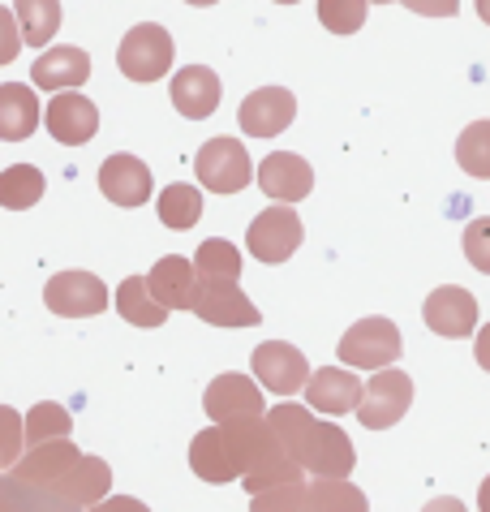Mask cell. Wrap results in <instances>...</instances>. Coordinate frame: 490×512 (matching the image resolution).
<instances>
[{
  "label": "cell",
  "instance_id": "obj_17",
  "mask_svg": "<svg viewBox=\"0 0 490 512\" xmlns=\"http://www.w3.org/2000/svg\"><path fill=\"white\" fill-rule=\"evenodd\" d=\"M82 461V452L74 448V439H52V444H35L26 457L9 469V482H35V487H56L69 469Z\"/></svg>",
  "mask_w": 490,
  "mask_h": 512
},
{
  "label": "cell",
  "instance_id": "obj_41",
  "mask_svg": "<svg viewBox=\"0 0 490 512\" xmlns=\"http://www.w3.org/2000/svg\"><path fill=\"white\" fill-rule=\"evenodd\" d=\"M478 508L490 512V478H482V487H478Z\"/></svg>",
  "mask_w": 490,
  "mask_h": 512
},
{
  "label": "cell",
  "instance_id": "obj_10",
  "mask_svg": "<svg viewBox=\"0 0 490 512\" xmlns=\"http://www.w3.org/2000/svg\"><path fill=\"white\" fill-rule=\"evenodd\" d=\"M293 117H297V99L284 87H258L254 95H245L237 108V125H241V134H250V138H276L293 125Z\"/></svg>",
  "mask_w": 490,
  "mask_h": 512
},
{
  "label": "cell",
  "instance_id": "obj_14",
  "mask_svg": "<svg viewBox=\"0 0 490 512\" xmlns=\"http://www.w3.org/2000/svg\"><path fill=\"white\" fill-rule=\"evenodd\" d=\"M99 190H104L108 203L117 207H142L151 198V168L138 160V155H108L104 168H99Z\"/></svg>",
  "mask_w": 490,
  "mask_h": 512
},
{
  "label": "cell",
  "instance_id": "obj_4",
  "mask_svg": "<svg viewBox=\"0 0 490 512\" xmlns=\"http://www.w3.org/2000/svg\"><path fill=\"white\" fill-rule=\"evenodd\" d=\"M194 173L211 194H237L250 186V177H258L241 138H211L207 147L194 155Z\"/></svg>",
  "mask_w": 490,
  "mask_h": 512
},
{
  "label": "cell",
  "instance_id": "obj_21",
  "mask_svg": "<svg viewBox=\"0 0 490 512\" xmlns=\"http://www.w3.org/2000/svg\"><path fill=\"white\" fill-rule=\"evenodd\" d=\"M151 293L160 297L168 310H194V297H198V267L181 254H168L151 267Z\"/></svg>",
  "mask_w": 490,
  "mask_h": 512
},
{
  "label": "cell",
  "instance_id": "obj_20",
  "mask_svg": "<svg viewBox=\"0 0 490 512\" xmlns=\"http://www.w3.org/2000/svg\"><path fill=\"white\" fill-rule=\"evenodd\" d=\"M190 469L203 482H233V478H241L237 452H233V444H228V431H224L220 422L194 435V444H190Z\"/></svg>",
  "mask_w": 490,
  "mask_h": 512
},
{
  "label": "cell",
  "instance_id": "obj_32",
  "mask_svg": "<svg viewBox=\"0 0 490 512\" xmlns=\"http://www.w3.org/2000/svg\"><path fill=\"white\" fill-rule=\"evenodd\" d=\"M306 504H310L306 482H280V487L250 495V512H306Z\"/></svg>",
  "mask_w": 490,
  "mask_h": 512
},
{
  "label": "cell",
  "instance_id": "obj_5",
  "mask_svg": "<svg viewBox=\"0 0 490 512\" xmlns=\"http://www.w3.org/2000/svg\"><path fill=\"white\" fill-rule=\"evenodd\" d=\"M409 405H413V379L405 371H396V366H387V371H379L366 383L357 418H362L366 431H387V426H396L409 414Z\"/></svg>",
  "mask_w": 490,
  "mask_h": 512
},
{
  "label": "cell",
  "instance_id": "obj_25",
  "mask_svg": "<svg viewBox=\"0 0 490 512\" xmlns=\"http://www.w3.org/2000/svg\"><path fill=\"white\" fill-rule=\"evenodd\" d=\"M18 13V26H22V39L31 48L52 44V35L61 31V0H18L13 5Z\"/></svg>",
  "mask_w": 490,
  "mask_h": 512
},
{
  "label": "cell",
  "instance_id": "obj_1",
  "mask_svg": "<svg viewBox=\"0 0 490 512\" xmlns=\"http://www.w3.org/2000/svg\"><path fill=\"white\" fill-rule=\"evenodd\" d=\"M267 422L276 426V435L284 439L288 457H293L301 469H310L314 478H349L357 465L353 439L340 431L336 422H319L310 409L301 405H276L267 414Z\"/></svg>",
  "mask_w": 490,
  "mask_h": 512
},
{
  "label": "cell",
  "instance_id": "obj_23",
  "mask_svg": "<svg viewBox=\"0 0 490 512\" xmlns=\"http://www.w3.org/2000/svg\"><path fill=\"white\" fill-rule=\"evenodd\" d=\"M39 117H43V108L31 87H22V82H5L0 87V138L5 142L31 138Z\"/></svg>",
  "mask_w": 490,
  "mask_h": 512
},
{
  "label": "cell",
  "instance_id": "obj_24",
  "mask_svg": "<svg viewBox=\"0 0 490 512\" xmlns=\"http://www.w3.org/2000/svg\"><path fill=\"white\" fill-rule=\"evenodd\" d=\"M117 310H121V319L134 323V327H160L164 315H168V306L151 293V280H147V276L121 280V289H117Z\"/></svg>",
  "mask_w": 490,
  "mask_h": 512
},
{
  "label": "cell",
  "instance_id": "obj_38",
  "mask_svg": "<svg viewBox=\"0 0 490 512\" xmlns=\"http://www.w3.org/2000/svg\"><path fill=\"white\" fill-rule=\"evenodd\" d=\"M91 512H151L142 500H134V495H117V500H104V504H95Z\"/></svg>",
  "mask_w": 490,
  "mask_h": 512
},
{
  "label": "cell",
  "instance_id": "obj_11",
  "mask_svg": "<svg viewBox=\"0 0 490 512\" xmlns=\"http://www.w3.org/2000/svg\"><path fill=\"white\" fill-rule=\"evenodd\" d=\"M207 418L211 422H241V418H267L263 409V392H258V383L250 375H215L207 383Z\"/></svg>",
  "mask_w": 490,
  "mask_h": 512
},
{
  "label": "cell",
  "instance_id": "obj_8",
  "mask_svg": "<svg viewBox=\"0 0 490 512\" xmlns=\"http://www.w3.org/2000/svg\"><path fill=\"white\" fill-rule=\"evenodd\" d=\"M250 366H254V379L276 396H293L310 383L306 353H301L297 345H288V340H267V345H258Z\"/></svg>",
  "mask_w": 490,
  "mask_h": 512
},
{
  "label": "cell",
  "instance_id": "obj_40",
  "mask_svg": "<svg viewBox=\"0 0 490 512\" xmlns=\"http://www.w3.org/2000/svg\"><path fill=\"white\" fill-rule=\"evenodd\" d=\"M422 512H465V504L452 500V495H439V500H430Z\"/></svg>",
  "mask_w": 490,
  "mask_h": 512
},
{
  "label": "cell",
  "instance_id": "obj_37",
  "mask_svg": "<svg viewBox=\"0 0 490 512\" xmlns=\"http://www.w3.org/2000/svg\"><path fill=\"white\" fill-rule=\"evenodd\" d=\"M18 13H0V61H13L18 56V31H13Z\"/></svg>",
  "mask_w": 490,
  "mask_h": 512
},
{
  "label": "cell",
  "instance_id": "obj_12",
  "mask_svg": "<svg viewBox=\"0 0 490 512\" xmlns=\"http://www.w3.org/2000/svg\"><path fill=\"white\" fill-rule=\"evenodd\" d=\"M43 125H48V134L56 142L82 147V142H91L99 130V108L78 91H61V95H52L48 108H43Z\"/></svg>",
  "mask_w": 490,
  "mask_h": 512
},
{
  "label": "cell",
  "instance_id": "obj_13",
  "mask_svg": "<svg viewBox=\"0 0 490 512\" xmlns=\"http://www.w3.org/2000/svg\"><path fill=\"white\" fill-rule=\"evenodd\" d=\"M168 95H172V108H177L181 117L207 121L211 112L220 108L224 87H220V78H215V69H207V65H185V69L172 74Z\"/></svg>",
  "mask_w": 490,
  "mask_h": 512
},
{
  "label": "cell",
  "instance_id": "obj_42",
  "mask_svg": "<svg viewBox=\"0 0 490 512\" xmlns=\"http://www.w3.org/2000/svg\"><path fill=\"white\" fill-rule=\"evenodd\" d=\"M478 18L490 26V0H478Z\"/></svg>",
  "mask_w": 490,
  "mask_h": 512
},
{
  "label": "cell",
  "instance_id": "obj_36",
  "mask_svg": "<svg viewBox=\"0 0 490 512\" xmlns=\"http://www.w3.org/2000/svg\"><path fill=\"white\" fill-rule=\"evenodd\" d=\"M400 5L413 9V13H422V18H456L460 0H400Z\"/></svg>",
  "mask_w": 490,
  "mask_h": 512
},
{
  "label": "cell",
  "instance_id": "obj_2",
  "mask_svg": "<svg viewBox=\"0 0 490 512\" xmlns=\"http://www.w3.org/2000/svg\"><path fill=\"white\" fill-rule=\"evenodd\" d=\"M400 349H405V340H400V327L383 315H370L362 323H353L349 332L340 336V362L357 366V371H387L392 362H400Z\"/></svg>",
  "mask_w": 490,
  "mask_h": 512
},
{
  "label": "cell",
  "instance_id": "obj_26",
  "mask_svg": "<svg viewBox=\"0 0 490 512\" xmlns=\"http://www.w3.org/2000/svg\"><path fill=\"white\" fill-rule=\"evenodd\" d=\"M43 190H48V181H43L39 168L31 164H13L0 173V203H5L9 211H26V207H35Z\"/></svg>",
  "mask_w": 490,
  "mask_h": 512
},
{
  "label": "cell",
  "instance_id": "obj_44",
  "mask_svg": "<svg viewBox=\"0 0 490 512\" xmlns=\"http://www.w3.org/2000/svg\"><path fill=\"white\" fill-rule=\"evenodd\" d=\"M276 5H297V0H276Z\"/></svg>",
  "mask_w": 490,
  "mask_h": 512
},
{
  "label": "cell",
  "instance_id": "obj_27",
  "mask_svg": "<svg viewBox=\"0 0 490 512\" xmlns=\"http://www.w3.org/2000/svg\"><path fill=\"white\" fill-rule=\"evenodd\" d=\"M310 512H370L366 495L349 478H314L310 487Z\"/></svg>",
  "mask_w": 490,
  "mask_h": 512
},
{
  "label": "cell",
  "instance_id": "obj_45",
  "mask_svg": "<svg viewBox=\"0 0 490 512\" xmlns=\"http://www.w3.org/2000/svg\"><path fill=\"white\" fill-rule=\"evenodd\" d=\"M374 5H387V0H374Z\"/></svg>",
  "mask_w": 490,
  "mask_h": 512
},
{
  "label": "cell",
  "instance_id": "obj_22",
  "mask_svg": "<svg viewBox=\"0 0 490 512\" xmlns=\"http://www.w3.org/2000/svg\"><path fill=\"white\" fill-rule=\"evenodd\" d=\"M108 487H112V469L104 465V457H82L69 474L48 487L52 500H69V504H104L108 500Z\"/></svg>",
  "mask_w": 490,
  "mask_h": 512
},
{
  "label": "cell",
  "instance_id": "obj_34",
  "mask_svg": "<svg viewBox=\"0 0 490 512\" xmlns=\"http://www.w3.org/2000/svg\"><path fill=\"white\" fill-rule=\"evenodd\" d=\"M465 259L478 267L482 276H490V216L469 220V229H465Z\"/></svg>",
  "mask_w": 490,
  "mask_h": 512
},
{
  "label": "cell",
  "instance_id": "obj_3",
  "mask_svg": "<svg viewBox=\"0 0 490 512\" xmlns=\"http://www.w3.org/2000/svg\"><path fill=\"white\" fill-rule=\"evenodd\" d=\"M172 56H177V48H172V35L164 26L138 22L134 31H125V39H121L117 65L129 82H160L172 69Z\"/></svg>",
  "mask_w": 490,
  "mask_h": 512
},
{
  "label": "cell",
  "instance_id": "obj_7",
  "mask_svg": "<svg viewBox=\"0 0 490 512\" xmlns=\"http://www.w3.org/2000/svg\"><path fill=\"white\" fill-rule=\"evenodd\" d=\"M43 302L61 319H91L99 310H108V289L91 272H56L43 284Z\"/></svg>",
  "mask_w": 490,
  "mask_h": 512
},
{
  "label": "cell",
  "instance_id": "obj_19",
  "mask_svg": "<svg viewBox=\"0 0 490 512\" xmlns=\"http://www.w3.org/2000/svg\"><path fill=\"white\" fill-rule=\"evenodd\" d=\"M31 78H35V87L52 91V95L74 91V87H82V82L91 78V56H86L82 48H74V44L48 48V52H39V56H35Z\"/></svg>",
  "mask_w": 490,
  "mask_h": 512
},
{
  "label": "cell",
  "instance_id": "obj_43",
  "mask_svg": "<svg viewBox=\"0 0 490 512\" xmlns=\"http://www.w3.org/2000/svg\"><path fill=\"white\" fill-rule=\"evenodd\" d=\"M185 5H198V9H203V5H215V0H185Z\"/></svg>",
  "mask_w": 490,
  "mask_h": 512
},
{
  "label": "cell",
  "instance_id": "obj_39",
  "mask_svg": "<svg viewBox=\"0 0 490 512\" xmlns=\"http://www.w3.org/2000/svg\"><path fill=\"white\" fill-rule=\"evenodd\" d=\"M473 358L482 362V371H490V323L478 332V340H473Z\"/></svg>",
  "mask_w": 490,
  "mask_h": 512
},
{
  "label": "cell",
  "instance_id": "obj_31",
  "mask_svg": "<svg viewBox=\"0 0 490 512\" xmlns=\"http://www.w3.org/2000/svg\"><path fill=\"white\" fill-rule=\"evenodd\" d=\"M456 160L469 177H490V121H473L456 142Z\"/></svg>",
  "mask_w": 490,
  "mask_h": 512
},
{
  "label": "cell",
  "instance_id": "obj_28",
  "mask_svg": "<svg viewBox=\"0 0 490 512\" xmlns=\"http://www.w3.org/2000/svg\"><path fill=\"white\" fill-rule=\"evenodd\" d=\"M198 216H203V190L185 186V181H177V186L160 190V224H168V229H194Z\"/></svg>",
  "mask_w": 490,
  "mask_h": 512
},
{
  "label": "cell",
  "instance_id": "obj_18",
  "mask_svg": "<svg viewBox=\"0 0 490 512\" xmlns=\"http://www.w3.org/2000/svg\"><path fill=\"white\" fill-rule=\"evenodd\" d=\"M362 379L353 371H344V366H323V371H314L310 383H306V401L310 409H319V414H357V405H362Z\"/></svg>",
  "mask_w": 490,
  "mask_h": 512
},
{
  "label": "cell",
  "instance_id": "obj_15",
  "mask_svg": "<svg viewBox=\"0 0 490 512\" xmlns=\"http://www.w3.org/2000/svg\"><path fill=\"white\" fill-rule=\"evenodd\" d=\"M258 190L276 203H301L314 190V173L297 151H276L258 164Z\"/></svg>",
  "mask_w": 490,
  "mask_h": 512
},
{
  "label": "cell",
  "instance_id": "obj_30",
  "mask_svg": "<svg viewBox=\"0 0 490 512\" xmlns=\"http://www.w3.org/2000/svg\"><path fill=\"white\" fill-rule=\"evenodd\" d=\"M69 431H74V422H69V414L56 401H43L26 414V444L31 448L52 444V439H69Z\"/></svg>",
  "mask_w": 490,
  "mask_h": 512
},
{
  "label": "cell",
  "instance_id": "obj_9",
  "mask_svg": "<svg viewBox=\"0 0 490 512\" xmlns=\"http://www.w3.org/2000/svg\"><path fill=\"white\" fill-rule=\"evenodd\" d=\"M194 315L207 327H258V319H263L237 280H198Z\"/></svg>",
  "mask_w": 490,
  "mask_h": 512
},
{
  "label": "cell",
  "instance_id": "obj_33",
  "mask_svg": "<svg viewBox=\"0 0 490 512\" xmlns=\"http://www.w3.org/2000/svg\"><path fill=\"white\" fill-rule=\"evenodd\" d=\"M366 0H319V22L331 35H353L366 26Z\"/></svg>",
  "mask_w": 490,
  "mask_h": 512
},
{
  "label": "cell",
  "instance_id": "obj_29",
  "mask_svg": "<svg viewBox=\"0 0 490 512\" xmlns=\"http://www.w3.org/2000/svg\"><path fill=\"white\" fill-rule=\"evenodd\" d=\"M198 280H241V250L224 237H207L194 254Z\"/></svg>",
  "mask_w": 490,
  "mask_h": 512
},
{
  "label": "cell",
  "instance_id": "obj_35",
  "mask_svg": "<svg viewBox=\"0 0 490 512\" xmlns=\"http://www.w3.org/2000/svg\"><path fill=\"white\" fill-rule=\"evenodd\" d=\"M0 418H5V426H9V431H5V444H0V461H5V465L13 469V465H18V435L26 439V431H18V426H22L26 418H18L13 409H5Z\"/></svg>",
  "mask_w": 490,
  "mask_h": 512
},
{
  "label": "cell",
  "instance_id": "obj_46",
  "mask_svg": "<svg viewBox=\"0 0 490 512\" xmlns=\"http://www.w3.org/2000/svg\"><path fill=\"white\" fill-rule=\"evenodd\" d=\"M306 512H310V508H306Z\"/></svg>",
  "mask_w": 490,
  "mask_h": 512
},
{
  "label": "cell",
  "instance_id": "obj_6",
  "mask_svg": "<svg viewBox=\"0 0 490 512\" xmlns=\"http://www.w3.org/2000/svg\"><path fill=\"white\" fill-rule=\"evenodd\" d=\"M245 246H250V254L263 263L293 259V250L301 246V220H297L293 203H276V207L258 211L254 224L245 229Z\"/></svg>",
  "mask_w": 490,
  "mask_h": 512
},
{
  "label": "cell",
  "instance_id": "obj_16",
  "mask_svg": "<svg viewBox=\"0 0 490 512\" xmlns=\"http://www.w3.org/2000/svg\"><path fill=\"white\" fill-rule=\"evenodd\" d=\"M426 327L439 336H452V340H465L473 327H478V302H473L469 289L460 284H443L426 297Z\"/></svg>",
  "mask_w": 490,
  "mask_h": 512
}]
</instances>
